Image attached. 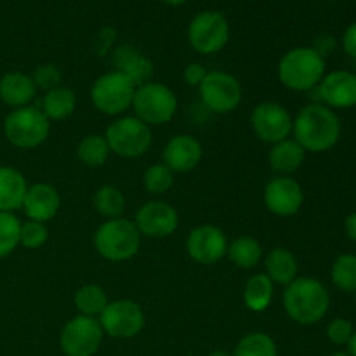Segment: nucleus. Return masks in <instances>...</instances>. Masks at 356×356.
Segmentation results:
<instances>
[{
    "instance_id": "21",
    "label": "nucleus",
    "mask_w": 356,
    "mask_h": 356,
    "mask_svg": "<svg viewBox=\"0 0 356 356\" xmlns=\"http://www.w3.org/2000/svg\"><path fill=\"white\" fill-rule=\"evenodd\" d=\"M35 96H37V87L31 75L23 72H9L0 79V99L7 106L14 110L28 106Z\"/></svg>"
},
{
    "instance_id": "44",
    "label": "nucleus",
    "mask_w": 356,
    "mask_h": 356,
    "mask_svg": "<svg viewBox=\"0 0 356 356\" xmlns=\"http://www.w3.org/2000/svg\"><path fill=\"white\" fill-rule=\"evenodd\" d=\"M162 2H165L167 6H172V7H179L183 6V3H186L188 0H162Z\"/></svg>"
},
{
    "instance_id": "41",
    "label": "nucleus",
    "mask_w": 356,
    "mask_h": 356,
    "mask_svg": "<svg viewBox=\"0 0 356 356\" xmlns=\"http://www.w3.org/2000/svg\"><path fill=\"white\" fill-rule=\"evenodd\" d=\"M341 42H343L344 52H346L350 58L356 59V23H351L350 26L344 30Z\"/></svg>"
},
{
    "instance_id": "43",
    "label": "nucleus",
    "mask_w": 356,
    "mask_h": 356,
    "mask_svg": "<svg viewBox=\"0 0 356 356\" xmlns=\"http://www.w3.org/2000/svg\"><path fill=\"white\" fill-rule=\"evenodd\" d=\"M346 346H348V353H350L351 356H356V330L353 332V336H351L350 343H348Z\"/></svg>"
},
{
    "instance_id": "28",
    "label": "nucleus",
    "mask_w": 356,
    "mask_h": 356,
    "mask_svg": "<svg viewBox=\"0 0 356 356\" xmlns=\"http://www.w3.org/2000/svg\"><path fill=\"white\" fill-rule=\"evenodd\" d=\"M108 302L110 301H108L106 291L97 284L82 285L73 298V305H75L79 315L90 316V318H99Z\"/></svg>"
},
{
    "instance_id": "14",
    "label": "nucleus",
    "mask_w": 356,
    "mask_h": 356,
    "mask_svg": "<svg viewBox=\"0 0 356 356\" xmlns=\"http://www.w3.org/2000/svg\"><path fill=\"white\" fill-rule=\"evenodd\" d=\"M226 250H228V238L218 226L202 225L188 233L186 252L195 263L211 266L226 256Z\"/></svg>"
},
{
    "instance_id": "38",
    "label": "nucleus",
    "mask_w": 356,
    "mask_h": 356,
    "mask_svg": "<svg viewBox=\"0 0 356 356\" xmlns=\"http://www.w3.org/2000/svg\"><path fill=\"white\" fill-rule=\"evenodd\" d=\"M115 40H117V30L113 26H103L99 31H97L96 38H94L92 51L96 56H106L108 52L111 51V47L115 45Z\"/></svg>"
},
{
    "instance_id": "15",
    "label": "nucleus",
    "mask_w": 356,
    "mask_h": 356,
    "mask_svg": "<svg viewBox=\"0 0 356 356\" xmlns=\"http://www.w3.org/2000/svg\"><path fill=\"white\" fill-rule=\"evenodd\" d=\"M134 225L141 236L165 238L172 235L179 226V214L167 202L149 200L138 209Z\"/></svg>"
},
{
    "instance_id": "6",
    "label": "nucleus",
    "mask_w": 356,
    "mask_h": 356,
    "mask_svg": "<svg viewBox=\"0 0 356 356\" xmlns=\"http://www.w3.org/2000/svg\"><path fill=\"white\" fill-rule=\"evenodd\" d=\"M132 110L146 125L169 124L177 111V97L170 87L160 82H148L136 87Z\"/></svg>"
},
{
    "instance_id": "18",
    "label": "nucleus",
    "mask_w": 356,
    "mask_h": 356,
    "mask_svg": "<svg viewBox=\"0 0 356 356\" xmlns=\"http://www.w3.org/2000/svg\"><path fill=\"white\" fill-rule=\"evenodd\" d=\"M204 159L200 141L190 134H177L167 141L163 148V163L174 174H186L197 169Z\"/></svg>"
},
{
    "instance_id": "9",
    "label": "nucleus",
    "mask_w": 356,
    "mask_h": 356,
    "mask_svg": "<svg viewBox=\"0 0 356 356\" xmlns=\"http://www.w3.org/2000/svg\"><path fill=\"white\" fill-rule=\"evenodd\" d=\"M229 40V23L219 10H202L188 24V42L198 54L222 51Z\"/></svg>"
},
{
    "instance_id": "30",
    "label": "nucleus",
    "mask_w": 356,
    "mask_h": 356,
    "mask_svg": "<svg viewBox=\"0 0 356 356\" xmlns=\"http://www.w3.org/2000/svg\"><path fill=\"white\" fill-rule=\"evenodd\" d=\"M110 146H108L104 136L89 134L80 139L76 146V159L86 167H101L106 163L110 156Z\"/></svg>"
},
{
    "instance_id": "17",
    "label": "nucleus",
    "mask_w": 356,
    "mask_h": 356,
    "mask_svg": "<svg viewBox=\"0 0 356 356\" xmlns=\"http://www.w3.org/2000/svg\"><path fill=\"white\" fill-rule=\"evenodd\" d=\"M320 103L330 110H346L356 106V75L348 70L325 73L315 87Z\"/></svg>"
},
{
    "instance_id": "42",
    "label": "nucleus",
    "mask_w": 356,
    "mask_h": 356,
    "mask_svg": "<svg viewBox=\"0 0 356 356\" xmlns=\"http://www.w3.org/2000/svg\"><path fill=\"white\" fill-rule=\"evenodd\" d=\"M344 232H346L348 238L356 243V211L351 212L346 221H344Z\"/></svg>"
},
{
    "instance_id": "33",
    "label": "nucleus",
    "mask_w": 356,
    "mask_h": 356,
    "mask_svg": "<svg viewBox=\"0 0 356 356\" xmlns=\"http://www.w3.org/2000/svg\"><path fill=\"white\" fill-rule=\"evenodd\" d=\"M21 221L14 212L0 211V259L10 256L19 245Z\"/></svg>"
},
{
    "instance_id": "35",
    "label": "nucleus",
    "mask_w": 356,
    "mask_h": 356,
    "mask_svg": "<svg viewBox=\"0 0 356 356\" xmlns=\"http://www.w3.org/2000/svg\"><path fill=\"white\" fill-rule=\"evenodd\" d=\"M47 238H49V229L44 222H37V221L21 222L19 245H23L24 249L28 250L40 249L42 245H45Z\"/></svg>"
},
{
    "instance_id": "29",
    "label": "nucleus",
    "mask_w": 356,
    "mask_h": 356,
    "mask_svg": "<svg viewBox=\"0 0 356 356\" xmlns=\"http://www.w3.org/2000/svg\"><path fill=\"white\" fill-rule=\"evenodd\" d=\"M92 202L97 214L103 216L104 219L122 218L125 211L124 193L117 186H111V184H104V186L97 188Z\"/></svg>"
},
{
    "instance_id": "22",
    "label": "nucleus",
    "mask_w": 356,
    "mask_h": 356,
    "mask_svg": "<svg viewBox=\"0 0 356 356\" xmlns=\"http://www.w3.org/2000/svg\"><path fill=\"white\" fill-rule=\"evenodd\" d=\"M28 183L23 174L9 165H0V211L16 212L23 207Z\"/></svg>"
},
{
    "instance_id": "1",
    "label": "nucleus",
    "mask_w": 356,
    "mask_h": 356,
    "mask_svg": "<svg viewBox=\"0 0 356 356\" xmlns=\"http://www.w3.org/2000/svg\"><path fill=\"white\" fill-rule=\"evenodd\" d=\"M341 120L334 110L322 103L302 108L292 122V134L306 153H323L337 145L341 138Z\"/></svg>"
},
{
    "instance_id": "4",
    "label": "nucleus",
    "mask_w": 356,
    "mask_h": 356,
    "mask_svg": "<svg viewBox=\"0 0 356 356\" xmlns=\"http://www.w3.org/2000/svg\"><path fill=\"white\" fill-rule=\"evenodd\" d=\"M141 247V233L134 221L125 218L106 219L94 233V249L110 263L132 259Z\"/></svg>"
},
{
    "instance_id": "25",
    "label": "nucleus",
    "mask_w": 356,
    "mask_h": 356,
    "mask_svg": "<svg viewBox=\"0 0 356 356\" xmlns=\"http://www.w3.org/2000/svg\"><path fill=\"white\" fill-rule=\"evenodd\" d=\"M76 108V94L70 87H56L47 90L42 97L40 110L51 122L65 120L70 115H73Z\"/></svg>"
},
{
    "instance_id": "5",
    "label": "nucleus",
    "mask_w": 356,
    "mask_h": 356,
    "mask_svg": "<svg viewBox=\"0 0 356 356\" xmlns=\"http://www.w3.org/2000/svg\"><path fill=\"white\" fill-rule=\"evenodd\" d=\"M51 134V120L37 106H23L10 111L3 120V136L21 149L38 148Z\"/></svg>"
},
{
    "instance_id": "11",
    "label": "nucleus",
    "mask_w": 356,
    "mask_h": 356,
    "mask_svg": "<svg viewBox=\"0 0 356 356\" xmlns=\"http://www.w3.org/2000/svg\"><path fill=\"white\" fill-rule=\"evenodd\" d=\"M103 337L99 320L76 315L61 329L59 346L66 356H94L99 351Z\"/></svg>"
},
{
    "instance_id": "20",
    "label": "nucleus",
    "mask_w": 356,
    "mask_h": 356,
    "mask_svg": "<svg viewBox=\"0 0 356 356\" xmlns=\"http://www.w3.org/2000/svg\"><path fill=\"white\" fill-rule=\"evenodd\" d=\"M113 66L127 76L132 86L139 87L153 80V61L132 45H120L113 52Z\"/></svg>"
},
{
    "instance_id": "12",
    "label": "nucleus",
    "mask_w": 356,
    "mask_h": 356,
    "mask_svg": "<svg viewBox=\"0 0 356 356\" xmlns=\"http://www.w3.org/2000/svg\"><path fill=\"white\" fill-rule=\"evenodd\" d=\"M101 329L113 339H132L145 329V312L132 299L110 301L99 315Z\"/></svg>"
},
{
    "instance_id": "46",
    "label": "nucleus",
    "mask_w": 356,
    "mask_h": 356,
    "mask_svg": "<svg viewBox=\"0 0 356 356\" xmlns=\"http://www.w3.org/2000/svg\"><path fill=\"white\" fill-rule=\"evenodd\" d=\"M330 356H351L348 351H336V353H332Z\"/></svg>"
},
{
    "instance_id": "45",
    "label": "nucleus",
    "mask_w": 356,
    "mask_h": 356,
    "mask_svg": "<svg viewBox=\"0 0 356 356\" xmlns=\"http://www.w3.org/2000/svg\"><path fill=\"white\" fill-rule=\"evenodd\" d=\"M207 356H233V355H229L228 351H225V350H214V351H211Z\"/></svg>"
},
{
    "instance_id": "7",
    "label": "nucleus",
    "mask_w": 356,
    "mask_h": 356,
    "mask_svg": "<svg viewBox=\"0 0 356 356\" xmlns=\"http://www.w3.org/2000/svg\"><path fill=\"white\" fill-rule=\"evenodd\" d=\"M110 152L122 159H138L149 149L153 134L149 125L138 117H120L108 125L104 132Z\"/></svg>"
},
{
    "instance_id": "40",
    "label": "nucleus",
    "mask_w": 356,
    "mask_h": 356,
    "mask_svg": "<svg viewBox=\"0 0 356 356\" xmlns=\"http://www.w3.org/2000/svg\"><path fill=\"white\" fill-rule=\"evenodd\" d=\"M312 47L315 49V51L318 52L323 59H325L327 56H330L334 51H336L337 40L332 37V35L323 33V35H320V37L315 38V44H313Z\"/></svg>"
},
{
    "instance_id": "13",
    "label": "nucleus",
    "mask_w": 356,
    "mask_h": 356,
    "mask_svg": "<svg viewBox=\"0 0 356 356\" xmlns=\"http://www.w3.org/2000/svg\"><path fill=\"white\" fill-rule=\"evenodd\" d=\"M292 122L289 110L275 101H263L256 104L250 113V124L257 138L268 145H275L292 134Z\"/></svg>"
},
{
    "instance_id": "8",
    "label": "nucleus",
    "mask_w": 356,
    "mask_h": 356,
    "mask_svg": "<svg viewBox=\"0 0 356 356\" xmlns=\"http://www.w3.org/2000/svg\"><path fill=\"white\" fill-rule=\"evenodd\" d=\"M136 87L117 70L103 73L90 87V101L103 115L117 117L132 106Z\"/></svg>"
},
{
    "instance_id": "34",
    "label": "nucleus",
    "mask_w": 356,
    "mask_h": 356,
    "mask_svg": "<svg viewBox=\"0 0 356 356\" xmlns=\"http://www.w3.org/2000/svg\"><path fill=\"white\" fill-rule=\"evenodd\" d=\"M174 172L165 163H153L145 170L143 176V186L149 195H163L172 188Z\"/></svg>"
},
{
    "instance_id": "2",
    "label": "nucleus",
    "mask_w": 356,
    "mask_h": 356,
    "mask_svg": "<svg viewBox=\"0 0 356 356\" xmlns=\"http://www.w3.org/2000/svg\"><path fill=\"white\" fill-rule=\"evenodd\" d=\"M330 308V294L325 285L312 277H298L284 291V309L299 325L318 323Z\"/></svg>"
},
{
    "instance_id": "36",
    "label": "nucleus",
    "mask_w": 356,
    "mask_h": 356,
    "mask_svg": "<svg viewBox=\"0 0 356 356\" xmlns=\"http://www.w3.org/2000/svg\"><path fill=\"white\" fill-rule=\"evenodd\" d=\"M31 79H33L37 90L40 89L47 92V90L56 89V87L61 86L63 73L61 70H59L56 65H52V63H45V65H40L35 68Z\"/></svg>"
},
{
    "instance_id": "26",
    "label": "nucleus",
    "mask_w": 356,
    "mask_h": 356,
    "mask_svg": "<svg viewBox=\"0 0 356 356\" xmlns=\"http://www.w3.org/2000/svg\"><path fill=\"white\" fill-rule=\"evenodd\" d=\"M226 256L240 270H252L263 259V245L250 235H242L228 243Z\"/></svg>"
},
{
    "instance_id": "24",
    "label": "nucleus",
    "mask_w": 356,
    "mask_h": 356,
    "mask_svg": "<svg viewBox=\"0 0 356 356\" xmlns=\"http://www.w3.org/2000/svg\"><path fill=\"white\" fill-rule=\"evenodd\" d=\"M306 159V152L296 139H284L280 143L271 145L268 153V162L271 170L278 172L280 176H289L296 172L302 165Z\"/></svg>"
},
{
    "instance_id": "32",
    "label": "nucleus",
    "mask_w": 356,
    "mask_h": 356,
    "mask_svg": "<svg viewBox=\"0 0 356 356\" xmlns=\"http://www.w3.org/2000/svg\"><path fill=\"white\" fill-rule=\"evenodd\" d=\"M332 284L341 292L353 294L356 292V256L355 254H341L330 270Z\"/></svg>"
},
{
    "instance_id": "19",
    "label": "nucleus",
    "mask_w": 356,
    "mask_h": 356,
    "mask_svg": "<svg viewBox=\"0 0 356 356\" xmlns=\"http://www.w3.org/2000/svg\"><path fill=\"white\" fill-rule=\"evenodd\" d=\"M61 207V197L52 184L37 183L28 186L26 197L23 202V211L28 221L47 222L58 214Z\"/></svg>"
},
{
    "instance_id": "23",
    "label": "nucleus",
    "mask_w": 356,
    "mask_h": 356,
    "mask_svg": "<svg viewBox=\"0 0 356 356\" xmlns=\"http://www.w3.org/2000/svg\"><path fill=\"white\" fill-rule=\"evenodd\" d=\"M264 275L270 278L273 284L284 285L289 284L299 277V264L294 254L285 247H275L264 257Z\"/></svg>"
},
{
    "instance_id": "37",
    "label": "nucleus",
    "mask_w": 356,
    "mask_h": 356,
    "mask_svg": "<svg viewBox=\"0 0 356 356\" xmlns=\"http://www.w3.org/2000/svg\"><path fill=\"white\" fill-rule=\"evenodd\" d=\"M355 332V327L350 320L346 318H334L332 322L327 325V337L336 346H344L350 343L351 336Z\"/></svg>"
},
{
    "instance_id": "31",
    "label": "nucleus",
    "mask_w": 356,
    "mask_h": 356,
    "mask_svg": "<svg viewBox=\"0 0 356 356\" xmlns=\"http://www.w3.org/2000/svg\"><path fill=\"white\" fill-rule=\"evenodd\" d=\"M233 356H278V348L270 334L250 332L238 341Z\"/></svg>"
},
{
    "instance_id": "27",
    "label": "nucleus",
    "mask_w": 356,
    "mask_h": 356,
    "mask_svg": "<svg viewBox=\"0 0 356 356\" xmlns=\"http://www.w3.org/2000/svg\"><path fill=\"white\" fill-rule=\"evenodd\" d=\"M275 296V284L264 273L252 275L243 289V302L254 313H263L270 308Z\"/></svg>"
},
{
    "instance_id": "39",
    "label": "nucleus",
    "mask_w": 356,
    "mask_h": 356,
    "mask_svg": "<svg viewBox=\"0 0 356 356\" xmlns=\"http://www.w3.org/2000/svg\"><path fill=\"white\" fill-rule=\"evenodd\" d=\"M205 75H207V70L202 63H190V65L184 68L183 79L188 86L191 87H198L202 82H204Z\"/></svg>"
},
{
    "instance_id": "3",
    "label": "nucleus",
    "mask_w": 356,
    "mask_h": 356,
    "mask_svg": "<svg viewBox=\"0 0 356 356\" xmlns=\"http://www.w3.org/2000/svg\"><path fill=\"white\" fill-rule=\"evenodd\" d=\"M325 59L313 47H294L278 61V79L282 86L296 92H308L325 75Z\"/></svg>"
},
{
    "instance_id": "16",
    "label": "nucleus",
    "mask_w": 356,
    "mask_h": 356,
    "mask_svg": "<svg viewBox=\"0 0 356 356\" xmlns=\"http://www.w3.org/2000/svg\"><path fill=\"white\" fill-rule=\"evenodd\" d=\"M305 204V190L296 179L278 176L264 188V205L278 218H291L301 211Z\"/></svg>"
},
{
    "instance_id": "10",
    "label": "nucleus",
    "mask_w": 356,
    "mask_h": 356,
    "mask_svg": "<svg viewBox=\"0 0 356 356\" xmlns=\"http://www.w3.org/2000/svg\"><path fill=\"white\" fill-rule=\"evenodd\" d=\"M200 99L212 113H232L242 103V86L232 73L214 70L207 72L204 82L198 86Z\"/></svg>"
}]
</instances>
